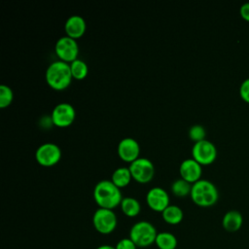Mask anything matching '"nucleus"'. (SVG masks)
<instances>
[{"label":"nucleus","instance_id":"nucleus-15","mask_svg":"<svg viewBox=\"0 0 249 249\" xmlns=\"http://www.w3.org/2000/svg\"><path fill=\"white\" fill-rule=\"evenodd\" d=\"M243 224V217L237 210H229L222 218V226L229 232H235L240 230Z\"/></svg>","mask_w":249,"mask_h":249},{"label":"nucleus","instance_id":"nucleus-5","mask_svg":"<svg viewBox=\"0 0 249 249\" xmlns=\"http://www.w3.org/2000/svg\"><path fill=\"white\" fill-rule=\"evenodd\" d=\"M92 225L97 232L110 234L117 228L118 218L112 209L98 208L92 215Z\"/></svg>","mask_w":249,"mask_h":249},{"label":"nucleus","instance_id":"nucleus-24","mask_svg":"<svg viewBox=\"0 0 249 249\" xmlns=\"http://www.w3.org/2000/svg\"><path fill=\"white\" fill-rule=\"evenodd\" d=\"M239 95L243 101L249 103V78H246L240 84Z\"/></svg>","mask_w":249,"mask_h":249},{"label":"nucleus","instance_id":"nucleus-4","mask_svg":"<svg viewBox=\"0 0 249 249\" xmlns=\"http://www.w3.org/2000/svg\"><path fill=\"white\" fill-rule=\"evenodd\" d=\"M158 231L156 227L148 221H139L132 225L128 237L138 248H146L155 243Z\"/></svg>","mask_w":249,"mask_h":249},{"label":"nucleus","instance_id":"nucleus-13","mask_svg":"<svg viewBox=\"0 0 249 249\" xmlns=\"http://www.w3.org/2000/svg\"><path fill=\"white\" fill-rule=\"evenodd\" d=\"M179 173L182 179L194 184L201 179L202 165L193 158L184 160L179 166Z\"/></svg>","mask_w":249,"mask_h":249},{"label":"nucleus","instance_id":"nucleus-6","mask_svg":"<svg viewBox=\"0 0 249 249\" xmlns=\"http://www.w3.org/2000/svg\"><path fill=\"white\" fill-rule=\"evenodd\" d=\"M192 158L201 165H209L217 158L216 146L206 139L196 142L192 148Z\"/></svg>","mask_w":249,"mask_h":249},{"label":"nucleus","instance_id":"nucleus-9","mask_svg":"<svg viewBox=\"0 0 249 249\" xmlns=\"http://www.w3.org/2000/svg\"><path fill=\"white\" fill-rule=\"evenodd\" d=\"M54 52L59 60L71 63L78 58L79 46L75 39L69 36H62L56 41Z\"/></svg>","mask_w":249,"mask_h":249},{"label":"nucleus","instance_id":"nucleus-23","mask_svg":"<svg viewBox=\"0 0 249 249\" xmlns=\"http://www.w3.org/2000/svg\"><path fill=\"white\" fill-rule=\"evenodd\" d=\"M205 136H206L205 128L200 124H194L189 129V137L195 143L204 140Z\"/></svg>","mask_w":249,"mask_h":249},{"label":"nucleus","instance_id":"nucleus-19","mask_svg":"<svg viewBox=\"0 0 249 249\" xmlns=\"http://www.w3.org/2000/svg\"><path fill=\"white\" fill-rule=\"evenodd\" d=\"M155 244L159 249H176L178 240L176 236L169 231L158 232Z\"/></svg>","mask_w":249,"mask_h":249},{"label":"nucleus","instance_id":"nucleus-3","mask_svg":"<svg viewBox=\"0 0 249 249\" xmlns=\"http://www.w3.org/2000/svg\"><path fill=\"white\" fill-rule=\"evenodd\" d=\"M190 196L196 205L199 207H210L218 201L219 192L211 181L200 179L192 185Z\"/></svg>","mask_w":249,"mask_h":249},{"label":"nucleus","instance_id":"nucleus-7","mask_svg":"<svg viewBox=\"0 0 249 249\" xmlns=\"http://www.w3.org/2000/svg\"><path fill=\"white\" fill-rule=\"evenodd\" d=\"M132 179L140 184L150 182L155 175L154 163L146 158H138L128 166Z\"/></svg>","mask_w":249,"mask_h":249},{"label":"nucleus","instance_id":"nucleus-26","mask_svg":"<svg viewBox=\"0 0 249 249\" xmlns=\"http://www.w3.org/2000/svg\"><path fill=\"white\" fill-rule=\"evenodd\" d=\"M239 14L244 20L249 21V2H245L240 6Z\"/></svg>","mask_w":249,"mask_h":249},{"label":"nucleus","instance_id":"nucleus-25","mask_svg":"<svg viewBox=\"0 0 249 249\" xmlns=\"http://www.w3.org/2000/svg\"><path fill=\"white\" fill-rule=\"evenodd\" d=\"M116 249H137L138 247L129 237H124L120 239L115 245Z\"/></svg>","mask_w":249,"mask_h":249},{"label":"nucleus","instance_id":"nucleus-10","mask_svg":"<svg viewBox=\"0 0 249 249\" xmlns=\"http://www.w3.org/2000/svg\"><path fill=\"white\" fill-rule=\"evenodd\" d=\"M76 111L68 102H61L54 106L51 114L52 123L58 127H67L75 120Z\"/></svg>","mask_w":249,"mask_h":249},{"label":"nucleus","instance_id":"nucleus-17","mask_svg":"<svg viewBox=\"0 0 249 249\" xmlns=\"http://www.w3.org/2000/svg\"><path fill=\"white\" fill-rule=\"evenodd\" d=\"M122 212L129 218H133L139 215L141 212V204L140 202L131 196L124 197L121 204H120Z\"/></svg>","mask_w":249,"mask_h":249},{"label":"nucleus","instance_id":"nucleus-27","mask_svg":"<svg viewBox=\"0 0 249 249\" xmlns=\"http://www.w3.org/2000/svg\"><path fill=\"white\" fill-rule=\"evenodd\" d=\"M95 249H116V247L109 245V244H102V245H99L98 247H96Z\"/></svg>","mask_w":249,"mask_h":249},{"label":"nucleus","instance_id":"nucleus-18","mask_svg":"<svg viewBox=\"0 0 249 249\" xmlns=\"http://www.w3.org/2000/svg\"><path fill=\"white\" fill-rule=\"evenodd\" d=\"M131 179L132 176L129 168L124 166L118 167L117 169H115L111 177V181L120 189L126 187L130 183Z\"/></svg>","mask_w":249,"mask_h":249},{"label":"nucleus","instance_id":"nucleus-22","mask_svg":"<svg viewBox=\"0 0 249 249\" xmlns=\"http://www.w3.org/2000/svg\"><path fill=\"white\" fill-rule=\"evenodd\" d=\"M14 99V93L12 89L9 86L1 85L0 86V108L8 107Z\"/></svg>","mask_w":249,"mask_h":249},{"label":"nucleus","instance_id":"nucleus-12","mask_svg":"<svg viewBox=\"0 0 249 249\" xmlns=\"http://www.w3.org/2000/svg\"><path fill=\"white\" fill-rule=\"evenodd\" d=\"M117 152L122 160L131 163L139 158L140 145L134 138L124 137L119 142Z\"/></svg>","mask_w":249,"mask_h":249},{"label":"nucleus","instance_id":"nucleus-8","mask_svg":"<svg viewBox=\"0 0 249 249\" xmlns=\"http://www.w3.org/2000/svg\"><path fill=\"white\" fill-rule=\"evenodd\" d=\"M60 148L52 142H47L40 145L35 152L36 161L45 167L55 165L61 159Z\"/></svg>","mask_w":249,"mask_h":249},{"label":"nucleus","instance_id":"nucleus-20","mask_svg":"<svg viewBox=\"0 0 249 249\" xmlns=\"http://www.w3.org/2000/svg\"><path fill=\"white\" fill-rule=\"evenodd\" d=\"M69 64H70V69H71L73 79L79 80V81L86 79L89 73V67L84 60L77 58L76 60L72 61Z\"/></svg>","mask_w":249,"mask_h":249},{"label":"nucleus","instance_id":"nucleus-11","mask_svg":"<svg viewBox=\"0 0 249 249\" xmlns=\"http://www.w3.org/2000/svg\"><path fill=\"white\" fill-rule=\"evenodd\" d=\"M146 202L153 211L161 213L169 205V195L161 187H154L148 191Z\"/></svg>","mask_w":249,"mask_h":249},{"label":"nucleus","instance_id":"nucleus-14","mask_svg":"<svg viewBox=\"0 0 249 249\" xmlns=\"http://www.w3.org/2000/svg\"><path fill=\"white\" fill-rule=\"evenodd\" d=\"M64 29L66 36H69L75 40L81 38L86 30H87V23L83 17L78 15L70 16L64 24Z\"/></svg>","mask_w":249,"mask_h":249},{"label":"nucleus","instance_id":"nucleus-16","mask_svg":"<svg viewBox=\"0 0 249 249\" xmlns=\"http://www.w3.org/2000/svg\"><path fill=\"white\" fill-rule=\"evenodd\" d=\"M161 217L163 221L171 226L178 225L182 222L184 213L183 210L178 206L174 204H169L162 212H161Z\"/></svg>","mask_w":249,"mask_h":249},{"label":"nucleus","instance_id":"nucleus-2","mask_svg":"<svg viewBox=\"0 0 249 249\" xmlns=\"http://www.w3.org/2000/svg\"><path fill=\"white\" fill-rule=\"evenodd\" d=\"M46 82L54 90L67 89L72 82L70 64L62 60L53 61L46 70Z\"/></svg>","mask_w":249,"mask_h":249},{"label":"nucleus","instance_id":"nucleus-21","mask_svg":"<svg viewBox=\"0 0 249 249\" xmlns=\"http://www.w3.org/2000/svg\"><path fill=\"white\" fill-rule=\"evenodd\" d=\"M192 185L193 184L185 181L182 178L176 179L171 184V192L177 197H185V196L191 195Z\"/></svg>","mask_w":249,"mask_h":249},{"label":"nucleus","instance_id":"nucleus-1","mask_svg":"<svg viewBox=\"0 0 249 249\" xmlns=\"http://www.w3.org/2000/svg\"><path fill=\"white\" fill-rule=\"evenodd\" d=\"M123 198L121 189L111 180H101L93 189V199L99 208L113 210L121 204Z\"/></svg>","mask_w":249,"mask_h":249}]
</instances>
